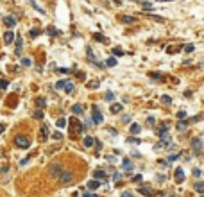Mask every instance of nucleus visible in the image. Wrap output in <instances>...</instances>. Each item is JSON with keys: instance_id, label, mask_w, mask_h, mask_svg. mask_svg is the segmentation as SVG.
<instances>
[{"instance_id": "f257e3e1", "label": "nucleus", "mask_w": 204, "mask_h": 197, "mask_svg": "<svg viewBox=\"0 0 204 197\" xmlns=\"http://www.w3.org/2000/svg\"><path fill=\"white\" fill-rule=\"evenodd\" d=\"M14 145L20 147V149H29L31 147V140H29V136H25V135H16L14 136Z\"/></svg>"}, {"instance_id": "f03ea898", "label": "nucleus", "mask_w": 204, "mask_h": 197, "mask_svg": "<svg viewBox=\"0 0 204 197\" xmlns=\"http://www.w3.org/2000/svg\"><path fill=\"white\" fill-rule=\"evenodd\" d=\"M56 88L57 90H65L66 93H72L73 92V83H70V81H59V83L56 84Z\"/></svg>"}, {"instance_id": "7ed1b4c3", "label": "nucleus", "mask_w": 204, "mask_h": 197, "mask_svg": "<svg viewBox=\"0 0 204 197\" xmlns=\"http://www.w3.org/2000/svg\"><path fill=\"white\" fill-rule=\"evenodd\" d=\"M92 120H93V124H102V120H104V116H102V113L99 111V108L97 106H93L92 108Z\"/></svg>"}, {"instance_id": "20e7f679", "label": "nucleus", "mask_w": 204, "mask_h": 197, "mask_svg": "<svg viewBox=\"0 0 204 197\" xmlns=\"http://www.w3.org/2000/svg\"><path fill=\"white\" fill-rule=\"evenodd\" d=\"M49 172H50L52 177H59V174L63 172V168H61V165H56V163H54V165L49 167Z\"/></svg>"}, {"instance_id": "39448f33", "label": "nucleus", "mask_w": 204, "mask_h": 197, "mask_svg": "<svg viewBox=\"0 0 204 197\" xmlns=\"http://www.w3.org/2000/svg\"><path fill=\"white\" fill-rule=\"evenodd\" d=\"M118 20L122 22V23H125V25H131V23L136 22V18H134V16H129V14H122V16H118Z\"/></svg>"}, {"instance_id": "423d86ee", "label": "nucleus", "mask_w": 204, "mask_h": 197, "mask_svg": "<svg viewBox=\"0 0 204 197\" xmlns=\"http://www.w3.org/2000/svg\"><path fill=\"white\" fill-rule=\"evenodd\" d=\"M59 181H61V183H70L72 172H61V174H59Z\"/></svg>"}, {"instance_id": "0eeeda50", "label": "nucleus", "mask_w": 204, "mask_h": 197, "mask_svg": "<svg viewBox=\"0 0 204 197\" xmlns=\"http://www.w3.org/2000/svg\"><path fill=\"white\" fill-rule=\"evenodd\" d=\"M174 174H175V176H174V177H175V183H183V181H184V172L181 170V168H177Z\"/></svg>"}, {"instance_id": "6e6552de", "label": "nucleus", "mask_w": 204, "mask_h": 197, "mask_svg": "<svg viewBox=\"0 0 204 197\" xmlns=\"http://www.w3.org/2000/svg\"><path fill=\"white\" fill-rule=\"evenodd\" d=\"M4 23H6V27H14V25H16V18H14V16H6V18H4Z\"/></svg>"}, {"instance_id": "1a4fd4ad", "label": "nucleus", "mask_w": 204, "mask_h": 197, "mask_svg": "<svg viewBox=\"0 0 204 197\" xmlns=\"http://www.w3.org/2000/svg\"><path fill=\"white\" fill-rule=\"evenodd\" d=\"M13 40H14V32H13V31H7L6 34H4V41L7 43V45H11Z\"/></svg>"}, {"instance_id": "9d476101", "label": "nucleus", "mask_w": 204, "mask_h": 197, "mask_svg": "<svg viewBox=\"0 0 204 197\" xmlns=\"http://www.w3.org/2000/svg\"><path fill=\"white\" fill-rule=\"evenodd\" d=\"M192 147L195 149V152H201V149H202V142H201L199 138H195V140H192Z\"/></svg>"}, {"instance_id": "9b49d317", "label": "nucleus", "mask_w": 204, "mask_h": 197, "mask_svg": "<svg viewBox=\"0 0 204 197\" xmlns=\"http://www.w3.org/2000/svg\"><path fill=\"white\" fill-rule=\"evenodd\" d=\"M47 136H49V129H47V125H41V129H40V140H47Z\"/></svg>"}, {"instance_id": "f8f14e48", "label": "nucleus", "mask_w": 204, "mask_h": 197, "mask_svg": "<svg viewBox=\"0 0 204 197\" xmlns=\"http://www.w3.org/2000/svg\"><path fill=\"white\" fill-rule=\"evenodd\" d=\"M195 192L197 194H204V181H199V183H195Z\"/></svg>"}, {"instance_id": "ddd939ff", "label": "nucleus", "mask_w": 204, "mask_h": 197, "mask_svg": "<svg viewBox=\"0 0 204 197\" xmlns=\"http://www.w3.org/2000/svg\"><path fill=\"white\" fill-rule=\"evenodd\" d=\"M120 111H122V104L120 102L111 104V113H120Z\"/></svg>"}, {"instance_id": "4468645a", "label": "nucleus", "mask_w": 204, "mask_h": 197, "mask_svg": "<svg viewBox=\"0 0 204 197\" xmlns=\"http://www.w3.org/2000/svg\"><path fill=\"white\" fill-rule=\"evenodd\" d=\"M72 111L75 115H82V111H84V108H82L81 104H75V106H72Z\"/></svg>"}, {"instance_id": "2eb2a0df", "label": "nucleus", "mask_w": 204, "mask_h": 197, "mask_svg": "<svg viewBox=\"0 0 204 197\" xmlns=\"http://www.w3.org/2000/svg\"><path fill=\"white\" fill-rule=\"evenodd\" d=\"M138 190H140V194H143V195H147V197H151L154 194L152 190H151V188H147V187H142V188H138Z\"/></svg>"}, {"instance_id": "dca6fc26", "label": "nucleus", "mask_w": 204, "mask_h": 197, "mask_svg": "<svg viewBox=\"0 0 204 197\" xmlns=\"http://www.w3.org/2000/svg\"><path fill=\"white\" fill-rule=\"evenodd\" d=\"M99 185H100L99 179H92V181L88 183V188H90V190H95V188H99Z\"/></svg>"}, {"instance_id": "f3484780", "label": "nucleus", "mask_w": 204, "mask_h": 197, "mask_svg": "<svg viewBox=\"0 0 204 197\" xmlns=\"http://www.w3.org/2000/svg\"><path fill=\"white\" fill-rule=\"evenodd\" d=\"M36 106H38V108H40V109H43V108H45V106H47V100H45V99H43V97H40V99H36Z\"/></svg>"}, {"instance_id": "a211bd4d", "label": "nucleus", "mask_w": 204, "mask_h": 197, "mask_svg": "<svg viewBox=\"0 0 204 197\" xmlns=\"http://www.w3.org/2000/svg\"><path fill=\"white\" fill-rule=\"evenodd\" d=\"M93 177H95V179H102V177H106V172H104V170H95V172H93Z\"/></svg>"}, {"instance_id": "6ab92c4d", "label": "nucleus", "mask_w": 204, "mask_h": 197, "mask_svg": "<svg viewBox=\"0 0 204 197\" xmlns=\"http://www.w3.org/2000/svg\"><path fill=\"white\" fill-rule=\"evenodd\" d=\"M140 131H142V127H140L138 124L131 125V133H133V135H140Z\"/></svg>"}, {"instance_id": "aec40b11", "label": "nucleus", "mask_w": 204, "mask_h": 197, "mask_svg": "<svg viewBox=\"0 0 204 197\" xmlns=\"http://www.w3.org/2000/svg\"><path fill=\"white\" fill-rule=\"evenodd\" d=\"M115 65H116V57H108V59H106V66H115Z\"/></svg>"}, {"instance_id": "412c9836", "label": "nucleus", "mask_w": 204, "mask_h": 197, "mask_svg": "<svg viewBox=\"0 0 204 197\" xmlns=\"http://www.w3.org/2000/svg\"><path fill=\"white\" fill-rule=\"evenodd\" d=\"M122 167L125 168V170H131V168H133V163H131L129 160H124V161H122Z\"/></svg>"}, {"instance_id": "4be33fe9", "label": "nucleus", "mask_w": 204, "mask_h": 197, "mask_svg": "<svg viewBox=\"0 0 204 197\" xmlns=\"http://www.w3.org/2000/svg\"><path fill=\"white\" fill-rule=\"evenodd\" d=\"M161 102H163L165 106H170V104H172V99H170L168 95H163V97H161Z\"/></svg>"}, {"instance_id": "5701e85b", "label": "nucleus", "mask_w": 204, "mask_h": 197, "mask_svg": "<svg viewBox=\"0 0 204 197\" xmlns=\"http://www.w3.org/2000/svg\"><path fill=\"white\" fill-rule=\"evenodd\" d=\"M82 144H84V145H86V147H92V145H93V138H92V136H86Z\"/></svg>"}, {"instance_id": "b1692460", "label": "nucleus", "mask_w": 204, "mask_h": 197, "mask_svg": "<svg viewBox=\"0 0 204 197\" xmlns=\"http://www.w3.org/2000/svg\"><path fill=\"white\" fill-rule=\"evenodd\" d=\"M149 75H151L152 79H156V81H161V79H163V75H159V72H151Z\"/></svg>"}, {"instance_id": "393cba45", "label": "nucleus", "mask_w": 204, "mask_h": 197, "mask_svg": "<svg viewBox=\"0 0 204 197\" xmlns=\"http://www.w3.org/2000/svg\"><path fill=\"white\" fill-rule=\"evenodd\" d=\"M186 127H188V124H186L184 120H181V122H177V129H179V131H184Z\"/></svg>"}, {"instance_id": "a878e982", "label": "nucleus", "mask_w": 204, "mask_h": 197, "mask_svg": "<svg viewBox=\"0 0 204 197\" xmlns=\"http://www.w3.org/2000/svg\"><path fill=\"white\" fill-rule=\"evenodd\" d=\"M34 118L41 120V118H43V111H41V109H36V111H34Z\"/></svg>"}, {"instance_id": "bb28decb", "label": "nucleus", "mask_w": 204, "mask_h": 197, "mask_svg": "<svg viewBox=\"0 0 204 197\" xmlns=\"http://www.w3.org/2000/svg\"><path fill=\"white\" fill-rule=\"evenodd\" d=\"M7 86H9V83H7L6 79H0V90H6Z\"/></svg>"}, {"instance_id": "cd10ccee", "label": "nucleus", "mask_w": 204, "mask_h": 197, "mask_svg": "<svg viewBox=\"0 0 204 197\" xmlns=\"http://www.w3.org/2000/svg\"><path fill=\"white\" fill-rule=\"evenodd\" d=\"M56 124H57V127H66V120H65V118H59Z\"/></svg>"}, {"instance_id": "c85d7f7f", "label": "nucleus", "mask_w": 204, "mask_h": 197, "mask_svg": "<svg viewBox=\"0 0 204 197\" xmlns=\"http://www.w3.org/2000/svg\"><path fill=\"white\" fill-rule=\"evenodd\" d=\"M22 65H23V66H31V59H29V57H23V59H22Z\"/></svg>"}, {"instance_id": "c756f323", "label": "nucleus", "mask_w": 204, "mask_h": 197, "mask_svg": "<svg viewBox=\"0 0 204 197\" xmlns=\"http://www.w3.org/2000/svg\"><path fill=\"white\" fill-rule=\"evenodd\" d=\"M95 40H99V41H104V43H108V40L102 36V34H95Z\"/></svg>"}, {"instance_id": "7c9ffc66", "label": "nucleus", "mask_w": 204, "mask_h": 197, "mask_svg": "<svg viewBox=\"0 0 204 197\" xmlns=\"http://www.w3.org/2000/svg\"><path fill=\"white\" fill-rule=\"evenodd\" d=\"M47 32H49V34H52V36H56V34H57V29H54V27H49V29H47Z\"/></svg>"}, {"instance_id": "2f4dec72", "label": "nucleus", "mask_w": 204, "mask_h": 197, "mask_svg": "<svg viewBox=\"0 0 204 197\" xmlns=\"http://www.w3.org/2000/svg\"><path fill=\"white\" fill-rule=\"evenodd\" d=\"M194 45H186V47H184V52H188V54H190V52H194Z\"/></svg>"}, {"instance_id": "473e14b6", "label": "nucleus", "mask_w": 204, "mask_h": 197, "mask_svg": "<svg viewBox=\"0 0 204 197\" xmlns=\"http://www.w3.org/2000/svg\"><path fill=\"white\" fill-rule=\"evenodd\" d=\"M142 6H143V9H151V7H152L151 2H142Z\"/></svg>"}, {"instance_id": "72a5a7b5", "label": "nucleus", "mask_w": 204, "mask_h": 197, "mask_svg": "<svg viewBox=\"0 0 204 197\" xmlns=\"http://www.w3.org/2000/svg\"><path fill=\"white\" fill-rule=\"evenodd\" d=\"M113 99H115L113 92H108V93H106V100H113Z\"/></svg>"}, {"instance_id": "f704fd0d", "label": "nucleus", "mask_w": 204, "mask_h": 197, "mask_svg": "<svg viewBox=\"0 0 204 197\" xmlns=\"http://www.w3.org/2000/svg\"><path fill=\"white\" fill-rule=\"evenodd\" d=\"M127 142H129V144H136V145H138V144H140V140H138V138H129V140H127Z\"/></svg>"}, {"instance_id": "c9c22d12", "label": "nucleus", "mask_w": 204, "mask_h": 197, "mask_svg": "<svg viewBox=\"0 0 204 197\" xmlns=\"http://www.w3.org/2000/svg\"><path fill=\"white\" fill-rule=\"evenodd\" d=\"M177 116H179V120H184V118H186V113H184V111H179Z\"/></svg>"}, {"instance_id": "e433bc0d", "label": "nucleus", "mask_w": 204, "mask_h": 197, "mask_svg": "<svg viewBox=\"0 0 204 197\" xmlns=\"http://www.w3.org/2000/svg\"><path fill=\"white\" fill-rule=\"evenodd\" d=\"M115 56H124V50H120V49H115Z\"/></svg>"}, {"instance_id": "4c0bfd02", "label": "nucleus", "mask_w": 204, "mask_h": 197, "mask_svg": "<svg viewBox=\"0 0 204 197\" xmlns=\"http://www.w3.org/2000/svg\"><path fill=\"white\" fill-rule=\"evenodd\" d=\"M88 86H90V88H92V90H95V88H97V86H99V81H95V83H90V84H88Z\"/></svg>"}, {"instance_id": "58836bf2", "label": "nucleus", "mask_w": 204, "mask_h": 197, "mask_svg": "<svg viewBox=\"0 0 204 197\" xmlns=\"http://www.w3.org/2000/svg\"><path fill=\"white\" fill-rule=\"evenodd\" d=\"M154 122H156V120H154V116H149V118H147V124H149V125H152Z\"/></svg>"}, {"instance_id": "ea45409f", "label": "nucleus", "mask_w": 204, "mask_h": 197, "mask_svg": "<svg viewBox=\"0 0 204 197\" xmlns=\"http://www.w3.org/2000/svg\"><path fill=\"white\" fill-rule=\"evenodd\" d=\"M201 174H202V172H201L199 168H195V170H194V176H195V177H201Z\"/></svg>"}, {"instance_id": "a19ab883", "label": "nucleus", "mask_w": 204, "mask_h": 197, "mask_svg": "<svg viewBox=\"0 0 204 197\" xmlns=\"http://www.w3.org/2000/svg\"><path fill=\"white\" fill-rule=\"evenodd\" d=\"M133 181H134V183H136V181H138V183H140V181H142V176H140V174H136V176L133 177Z\"/></svg>"}, {"instance_id": "79ce46f5", "label": "nucleus", "mask_w": 204, "mask_h": 197, "mask_svg": "<svg viewBox=\"0 0 204 197\" xmlns=\"http://www.w3.org/2000/svg\"><path fill=\"white\" fill-rule=\"evenodd\" d=\"M40 34V29H32L31 31V36H38Z\"/></svg>"}, {"instance_id": "37998d69", "label": "nucleus", "mask_w": 204, "mask_h": 197, "mask_svg": "<svg viewBox=\"0 0 204 197\" xmlns=\"http://www.w3.org/2000/svg\"><path fill=\"white\" fill-rule=\"evenodd\" d=\"M122 122H131V116H127V115H124V116H122Z\"/></svg>"}, {"instance_id": "c03bdc74", "label": "nucleus", "mask_w": 204, "mask_h": 197, "mask_svg": "<svg viewBox=\"0 0 204 197\" xmlns=\"http://www.w3.org/2000/svg\"><path fill=\"white\" fill-rule=\"evenodd\" d=\"M177 158H179V154H174V156H170V158H168V161H175Z\"/></svg>"}, {"instance_id": "a18cd8bd", "label": "nucleus", "mask_w": 204, "mask_h": 197, "mask_svg": "<svg viewBox=\"0 0 204 197\" xmlns=\"http://www.w3.org/2000/svg\"><path fill=\"white\" fill-rule=\"evenodd\" d=\"M120 197H133V194H131V192H124Z\"/></svg>"}, {"instance_id": "49530a36", "label": "nucleus", "mask_w": 204, "mask_h": 197, "mask_svg": "<svg viewBox=\"0 0 204 197\" xmlns=\"http://www.w3.org/2000/svg\"><path fill=\"white\" fill-rule=\"evenodd\" d=\"M82 197H99V195H97V194H88V192H86Z\"/></svg>"}, {"instance_id": "de8ad7c7", "label": "nucleus", "mask_w": 204, "mask_h": 197, "mask_svg": "<svg viewBox=\"0 0 204 197\" xmlns=\"http://www.w3.org/2000/svg\"><path fill=\"white\" fill-rule=\"evenodd\" d=\"M77 77H79L81 81H84V73H82V72H79V73H77Z\"/></svg>"}, {"instance_id": "09e8293b", "label": "nucleus", "mask_w": 204, "mask_h": 197, "mask_svg": "<svg viewBox=\"0 0 204 197\" xmlns=\"http://www.w3.org/2000/svg\"><path fill=\"white\" fill-rule=\"evenodd\" d=\"M4 129H6V127H4V125L0 124V133H2V131H4Z\"/></svg>"}, {"instance_id": "8fccbe9b", "label": "nucleus", "mask_w": 204, "mask_h": 197, "mask_svg": "<svg viewBox=\"0 0 204 197\" xmlns=\"http://www.w3.org/2000/svg\"><path fill=\"white\" fill-rule=\"evenodd\" d=\"M100 2H102V4H108V2H106V0H100Z\"/></svg>"}, {"instance_id": "3c124183", "label": "nucleus", "mask_w": 204, "mask_h": 197, "mask_svg": "<svg viewBox=\"0 0 204 197\" xmlns=\"http://www.w3.org/2000/svg\"><path fill=\"white\" fill-rule=\"evenodd\" d=\"M158 2H161V0H158Z\"/></svg>"}]
</instances>
